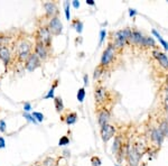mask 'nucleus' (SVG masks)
Listing matches in <instances>:
<instances>
[{"instance_id": "20e7f679", "label": "nucleus", "mask_w": 168, "mask_h": 166, "mask_svg": "<svg viewBox=\"0 0 168 166\" xmlns=\"http://www.w3.org/2000/svg\"><path fill=\"white\" fill-rule=\"evenodd\" d=\"M140 152L136 146H132L128 143V150H127V160L129 163V166H138L140 162Z\"/></svg>"}, {"instance_id": "dca6fc26", "label": "nucleus", "mask_w": 168, "mask_h": 166, "mask_svg": "<svg viewBox=\"0 0 168 166\" xmlns=\"http://www.w3.org/2000/svg\"><path fill=\"white\" fill-rule=\"evenodd\" d=\"M123 145H124V144H123L122 138L120 136H116V138H114V143H113V146H112V152L116 156L119 154V152L121 150Z\"/></svg>"}, {"instance_id": "72a5a7b5", "label": "nucleus", "mask_w": 168, "mask_h": 166, "mask_svg": "<svg viewBox=\"0 0 168 166\" xmlns=\"http://www.w3.org/2000/svg\"><path fill=\"white\" fill-rule=\"evenodd\" d=\"M6 122H5V120H0V131L1 133H5L6 131Z\"/></svg>"}, {"instance_id": "c9c22d12", "label": "nucleus", "mask_w": 168, "mask_h": 166, "mask_svg": "<svg viewBox=\"0 0 168 166\" xmlns=\"http://www.w3.org/2000/svg\"><path fill=\"white\" fill-rule=\"evenodd\" d=\"M137 15V10L136 9H132V8H130L129 9V16L130 17H135Z\"/></svg>"}, {"instance_id": "9d476101", "label": "nucleus", "mask_w": 168, "mask_h": 166, "mask_svg": "<svg viewBox=\"0 0 168 166\" xmlns=\"http://www.w3.org/2000/svg\"><path fill=\"white\" fill-rule=\"evenodd\" d=\"M143 37H145V36L142 35V33L139 29H137V28H131V37H130L129 44H132V45H135V46L141 47V43H142Z\"/></svg>"}, {"instance_id": "f3484780", "label": "nucleus", "mask_w": 168, "mask_h": 166, "mask_svg": "<svg viewBox=\"0 0 168 166\" xmlns=\"http://www.w3.org/2000/svg\"><path fill=\"white\" fill-rule=\"evenodd\" d=\"M0 59L2 60L5 64H9L10 62V51L5 46H1L0 48Z\"/></svg>"}, {"instance_id": "aec40b11", "label": "nucleus", "mask_w": 168, "mask_h": 166, "mask_svg": "<svg viewBox=\"0 0 168 166\" xmlns=\"http://www.w3.org/2000/svg\"><path fill=\"white\" fill-rule=\"evenodd\" d=\"M76 120H78V114H76V112H70V114L65 117V122L67 125L75 124Z\"/></svg>"}, {"instance_id": "f257e3e1", "label": "nucleus", "mask_w": 168, "mask_h": 166, "mask_svg": "<svg viewBox=\"0 0 168 166\" xmlns=\"http://www.w3.org/2000/svg\"><path fill=\"white\" fill-rule=\"evenodd\" d=\"M110 43H112L116 51L121 52L123 47L129 43L130 37H131V28H123V29L116 30L114 33H111Z\"/></svg>"}, {"instance_id": "ea45409f", "label": "nucleus", "mask_w": 168, "mask_h": 166, "mask_svg": "<svg viewBox=\"0 0 168 166\" xmlns=\"http://www.w3.org/2000/svg\"><path fill=\"white\" fill-rule=\"evenodd\" d=\"M86 5H90V6H94L95 2H94V0H86Z\"/></svg>"}, {"instance_id": "5701e85b", "label": "nucleus", "mask_w": 168, "mask_h": 166, "mask_svg": "<svg viewBox=\"0 0 168 166\" xmlns=\"http://www.w3.org/2000/svg\"><path fill=\"white\" fill-rule=\"evenodd\" d=\"M72 26L74 27L75 29H76V32H78V34H81L82 33V30H83V23H82L81 20H74L73 23H72Z\"/></svg>"}, {"instance_id": "4be33fe9", "label": "nucleus", "mask_w": 168, "mask_h": 166, "mask_svg": "<svg viewBox=\"0 0 168 166\" xmlns=\"http://www.w3.org/2000/svg\"><path fill=\"white\" fill-rule=\"evenodd\" d=\"M159 129L160 131L162 133V135L165 137H168V120L164 119V120L160 121V124H159Z\"/></svg>"}, {"instance_id": "6ab92c4d", "label": "nucleus", "mask_w": 168, "mask_h": 166, "mask_svg": "<svg viewBox=\"0 0 168 166\" xmlns=\"http://www.w3.org/2000/svg\"><path fill=\"white\" fill-rule=\"evenodd\" d=\"M151 33H152V35L156 36V37H157V39H158L159 43L162 44V47L165 48V51H168V42H166L165 39H164V38H162V35H160V34H159L158 32H157V30H156V29H152V30H151Z\"/></svg>"}, {"instance_id": "a878e982", "label": "nucleus", "mask_w": 168, "mask_h": 166, "mask_svg": "<svg viewBox=\"0 0 168 166\" xmlns=\"http://www.w3.org/2000/svg\"><path fill=\"white\" fill-rule=\"evenodd\" d=\"M43 166H56V160L52 157H47L44 162H43Z\"/></svg>"}, {"instance_id": "0eeeda50", "label": "nucleus", "mask_w": 168, "mask_h": 166, "mask_svg": "<svg viewBox=\"0 0 168 166\" xmlns=\"http://www.w3.org/2000/svg\"><path fill=\"white\" fill-rule=\"evenodd\" d=\"M100 135H101L102 140H103L104 143H107V141H109L112 137H114V135H116V128L110 124L105 125L103 127H101Z\"/></svg>"}, {"instance_id": "ddd939ff", "label": "nucleus", "mask_w": 168, "mask_h": 166, "mask_svg": "<svg viewBox=\"0 0 168 166\" xmlns=\"http://www.w3.org/2000/svg\"><path fill=\"white\" fill-rule=\"evenodd\" d=\"M109 120H110V111L108 109H102V110H99L97 112V122L100 125V127H103L105 125L109 124Z\"/></svg>"}, {"instance_id": "9b49d317", "label": "nucleus", "mask_w": 168, "mask_h": 166, "mask_svg": "<svg viewBox=\"0 0 168 166\" xmlns=\"http://www.w3.org/2000/svg\"><path fill=\"white\" fill-rule=\"evenodd\" d=\"M46 17L52 19L54 17H58V7L55 2H45L44 3Z\"/></svg>"}, {"instance_id": "c85d7f7f", "label": "nucleus", "mask_w": 168, "mask_h": 166, "mask_svg": "<svg viewBox=\"0 0 168 166\" xmlns=\"http://www.w3.org/2000/svg\"><path fill=\"white\" fill-rule=\"evenodd\" d=\"M68 144H70V138H68L67 136H63L61 139H59V141H58V145H59V146H66Z\"/></svg>"}, {"instance_id": "a19ab883", "label": "nucleus", "mask_w": 168, "mask_h": 166, "mask_svg": "<svg viewBox=\"0 0 168 166\" xmlns=\"http://www.w3.org/2000/svg\"><path fill=\"white\" fill-rule=\"evenodd\" d=\"M3 42V37H1V36H0V46H1V43Z\"/></svg>"}, {"instance_id": "f03ea898", "label": "nucleus", "mask_w": 168, "mask_h": 166, "mask_svg": "<svg viewBox=\"0 0 168 166\" xmlns=\"http://www.w3.org/2000/svg\"><path fill=\"white\" fill-rule=\"evenodd\" d=\"M116 52H118V51H116V48L114 47V45H113L112 43L109 42L107 48L104 49L103 54H102V56H101L100 65L103 66L104 68H108V66L110 65L111 63L114 61V59H116Z\"/></svg>"}, {"instance_id": "7ed1b4c3", "label": "nucleus", "mask_w": 168, "mask_h": 166, "mask_svg": "<svg viewBox=\"0 0 168 166\" xmlns=\"http://www.w3.org/2000/svg\"><path fill=\"white\" fill-rule=\"evenodd\" d=\"M36 42L42 43L43 45H45L47 48L51 47L52 44V34L49 32L47 26H42L39 27L37 30V35H36Z\"/></svg>"}, {"instance_id": "4468645a", "label": "nucleus", "mask_w": 168, "mask_h": 166, "mask_svg": "<svg viewBox=\"0 0 168 166\" xmlns=\"http://www.w3.org/2000/svg\"><path fill=\"white\" fill-rule=\"evenodd\" d=\"M150 138H151V141L155 144V145L160 146L162 144V141H164V139H165V136L162 135V133L160 131V129H159L158 127H155L151 130V136H150Z\"/></svg>"}, {"instance_id": "b1692460", "label": "nucleus", "mask_w": 168, "mask_h": 166, "mask_svg": "<svg viewBox=\"0 0 168 166\" xmlns=\"http://www.w3.org/2000/svg\"><path fill=\"white\" fill-rule=\"evenodd\" d=\"M104 72V68L103 66H101L100 64L95 68V70H94V74H93V79L94 80H97V79L100 78L101 75H102V73Z\"/></svg>"}, {"instance_id": "37998d69", "label": "nucleus", "mask_w": 168, "mask_h": 166, "mask_svg": "<svg viewBox=\"0 0 168 166\" xmlns=\"http://www.w3.org/2000/svg\"><path fill=\"white\" fill-rule=\"evenodd\" d=\"M116 166H121V165H119V164H116Z\"/></svg>"}, {"instance_id": "bb28decb", "label": "nucleus", "mask_w": 168, "mask_h": 166, "mask_svg": "<svg viewBox=\"0 0 168 166\" xmlns=\"http://www.w3.org/2000/svg\"><path fill=\"white\" fill-rule=\"evenodd\" d=\"M64 11H65L66 19L70 20L71 19V13H70V2H68V1H65L64 2Z\"/></svg>"}, {"instance_id": "a211bd4d", "label": "nucleus", "mask_w": 168, "mask_h": 166, "mask_svg": "<svg viewBox=\"0 0 168 166\" xmlns=\"http://www.w3.org/2000/svg\"><path fill=\"white\" fill-rule=\"evenodd\" d=\"M30 49H32V45L30 43L24 41L19 44L18 46V53L19 54H24V53H30Z\"/></svg>"}, {"instance_id": "e433bc0d", "label": "nucleus", "mask_w": 168, "mask_h": 166, "mask_svg": "<svg viewBox=\"0 0 168 166\" xmlns=\"http://www.w3.org/2000/svg\"><path fill=\"white\" fill-rule=\"evenodd\" d=\"M83 79H84V87H86V85L89 84V76H87V74L84 75Z\"/></svg>"}, {"instance_id": "4c0bfd02", "label": "nucleus", "mask_w": 168, "mask_h": 166, "mask_svg": "<svg viewBox=\"0 0 168 166\" xmlns=\"http://www.w3.org/2000/svg\"><path fill=\"white\" fill-rule=\"evenodd\" d=\"M72 5H73V7H74V8H76V9H78V7H80V1H78V0H74V1L72 2Z\"/></svg>"}, {"instance_id": "58836bf2", "label": "nucleus", "mask_w": 168, "mask_h": 166, "mask_svg": "<svg viewBox=\"0 0 168 166\" xmlns=\"http://www.w3.org/2000/svg\"><path fill=\"white\" fill-rule=\"evenodd\" d=\"M6 146V143H5V139H3L2 137H0V148H3V147Z\"/></svg>"}, {"instance_id": "cd10ccee", "label": "nucleus", "mask_w": 168, "mask_h": 166, "mask_svg": "<svg viewBox=\"0 0 168 166\" xmlns=\"http://www.w3.org/2000/svg\"><path fill=\"white\" fill-rule=\"evenodd\" d=\"M57 82L58 81H55V83H54V85L52 87V89L48 91V93L45 95V99H54V90H55V88H56V85H57Z\"/></svg>"}, {"instance_id": "6e6552de", "label": "nucleus", "mask_w": 168, "mask_h": 166, "mask_svg": "<svg viewBox=\"0 0 168 166\" xmlns=\"http://www.w3.org/2000/svg\"><path fill=\"white\" fill-rule=\"evenodd\" d=\"M152 56L158 61L159 65L162 66L165 71L168 72V57L165 53H162V52H160L159 49L155 48V49H152Z\"/></svg>"}, {"instance_id": "473e14b6", "label": "nucleus", "mask_w": 168, "mask_h": 166, "mask_svg": "<svg viewBox=\"0 0 168 166\" xmlns=\"http://www.w3.org/2000/svg\"><path fill=\"white\" fill-rule=\"evenodd\" d=\"M24 117L26 118L27 120H29V121H32V122H34V124H36L37 121H36V119L34 117H32V114H24Z\"/></svg>"}, {"instance_id": "a18cd8bd", "label": "nucleus", "mask_w": 168, "mask_h": 166, "mask_svg": "<svg viewBox=\"0 0 168 166\" xmlns=\"http://www.w3.org/2000/svg\"><path fill=\"white\" fill-rule=\"evenodd\" d=\"M36 166H39V165H36Z\"/></svg>"}, {"instance_id": "c03bdc74", "label": "nucleus", "mask_w": 168, "mask_h": 166, "mask_svg": "<svg viewBox=\"0 0 168 166\" xmlns=\"http://www.w3.org/2000/svg\"><path fill=\"white\" fill-rule=\"evenodd\" d=\"M1 46H2V45H1ZM1 46H0V48H1Z\"/></svg>"}, {"instance_id": "423d86ee", "label": "nucleus", "mask_w": 168, "mask_h": 166, "mask_svg": "<svg viewBox=\"0 0 168 166\" xmlns=\"http://www.w3.org/2000/svg\"><path fill=\"white\" fill-rule=\"evenodd\" d=\"M107 89L104 88L103 85H97L95 87V90H94V98H95V103L97 106H101L107 100Z\"/></svg>"}, {"instance_id": "412c9836", "label": "nucleus", "mask_w": 168, "mask_h": 166, "mask_svg": "<svg viewBox=\"0 0 168 166\" xmlns=\"http://www.w3.org/2000/svg\"><path fill=\"white\" fill-rule=\"evenodd\" d=\"M54 104H55V109L57 112H62L64 110V103H63V100H62L61 97H55L54 98Z\"/></svg>"}, {"instance_id": "7c9ffc66", "label": "nucleus", "mask_w": 168, "mask_h": 166, "mask_svg": "<svg viewBox=\"0 0 168 166\" xmlns=\"http://www.w3.org/2000/svg\"><path fill=\"white\" fill-rule=\"evenodd\" d=\"M101 160L100 157L97 156H93L92 158H91V164H92V166H101Z\"/></svg>"}, {"instance_id": "79ce46f5", "label": "nucleus", "mask_w": 168, "mask_h": 166, "mask_svg": "<svg viewBox=\"0 0 168 166\" xmlns=\"http://www.w3.org/2000/svg\"><path fill=\"white\" fill-rule=\"evenodd\" d=\"M166 84H167V87H168V74L166 75Z\"/></svg>"}, {"instance_id": "39448f33", "label": "nucleus", "mask_w": 168, "mask_h": 166, "mask_svg": "<svg viewBox=\"0 0 168 166\" xmlns=\"http://www.w3.org/2000/svg\"><path fill=\"white\" fill-rule=\"evenodd\" d=\"M47 27H48L51 34L54 36L61 35L62 32H63V24L59 19V17H54L52 19H49Z\"/></svg>"}, {"instance_id": "2eb2a0df", "label": "nucleus", "mask_w": 168, "mask_h": 166, "mask_svg": "<svg viewBox=\"0 0 168 166\" xmlns=\"http://www.w3.org/2000/svg\"><path fill=\"white\" fill-rule=\"evenodd\" d=\"M141 47H142V48H152V49H155L156 48L155 39L152 38V37H150V36H145V37H143V39H142Z\"/></svg>"}, {"instance_id": "1a4fd4ad", "label": "nucleus", "mask_w": 168, "mask_h": 166, "mask_svg": "<svg viewBox=\"0 0 168 166\" xmlns=\"http://www.w3.org/2000/svg\"><path fill=\"white\" fill-rule=\"evenodd\" d=\"M40 65V60L37 55H36L35 53H32L30 56L28 57L26 62H25V66H26V70L29 72H32L35 71L36 68H38Z\"/></svg>"}, {"instance_id": "c756f323", "label": "nucleus", "mask_w": 168, "mask_h": 166, "mask_svg": "<svg viewBox=\"0 0 168 166\" xmlns=\"http://www.w3.org/2000/svg\"><path fill=\"white\" fill-rule=\"evenodd\" d=\"M32 116L35 118L37 122H42V121L44 120V114H40V112H32Z\"/></svg>"}, {"instance_id": "393cba45", "label": "nucleus", "mask_w": 168, "mask_h": 166, "mask_svg": "<svg viewBox=\"0 0 168 166\" xmlns=\"http://www.w3.org/2000/svg\"><path fill=\"white\" fill-rule=\"evenodd\" d=\"M78 102H83L84 101V98H85V88H80L78 91Z\"/></svg>"}, {"instance_id": "2f4dec72", "label": "nucleus", "mask_w": 168, "mask_h": 166, "mask_svg": "<svg viewBox=\"0 0 168 166\" xmlns=\"http://www.w3.org/2000/svg\"><path fill=\"white\" fill-rule=\"evenodd\" d=\"M105 36H107V32L104 29H102L100 32V42H99V46L102 45V43H103L104 38H105Z\"/></svg>"}, {"instance_id": "f8f14e48", "label": "nucleus", "mask_w": 168, "mask_h": 166, "mask_svg": "<svg viewBox=\"0 0 168 166\" xmlns=\"http://www.w3.org/2000/svg\"><path fill=\"white\" fill-rule=\"evenodd\" d=\"M35 54L39 57L40 61H45L48 56V48L45 45H43L42 43L36 42L35 46Z\"/></svg>"}, {"instance_id": "f704fd0d", "label": "nucleus", "mask_w": 168, "mask_h": 166, "mask_svg": "<svg viewBox=\"0 0 168 166\" xmlns=\"http://www.w3.org/2000/svg\"><path fill=\"white\" fill-rule=\"evenodd\" d=\"M32 109V104L29 103V102H26V103L24 104V110L25 111H30Z\"/></svg>"}]
</instances>
